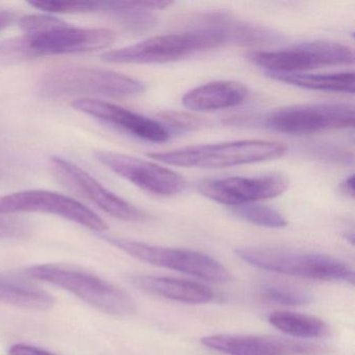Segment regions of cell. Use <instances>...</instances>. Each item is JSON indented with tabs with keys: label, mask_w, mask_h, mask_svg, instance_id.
Listing matches in <instances>:
<instances>
[{
	"label": "cell",
	"mask_w": 355,
	"mask_h": 355,
	"mask_svg": "<svg viewBox=\"0 0 355 355\" xmlns=\"http://www.w3.org/2000/svg\"><path fill=\"white\" fill-rule=\"evenodd\" d=\"M246 86L232 80H218L197 87L182 97V105L194 112H213L232 109L248 98Z\"/></svg>",
	"instance_id": "e0dca14e"
},
{
	"label": "cell",
	"mask_w": 355,
	"mask_h": 355,
	"mask_svg": "<svg viewBox=\"0 0 355 355\" xmlns=\"http://www.w3.org/2000/svg\"><path fill=\"white\" fill-rule=\"evenodd\" d=\"M261 296L271 302L282 305H304L313 301V295L297 286L282 284H266L261 288Z\"/></svg>",
	"instance_id": "603a6c76"
},
{
	"label": "cell",
	"mask_w": 355,
	"mask_h": 355,
	"mask_svg": "<svg viewBox=\"0 0 355 355\" xmlns=\"http://www.w3.org/2000/svg\"><path fill=\"white\" fill-rule=\"evenodd\" d=\"M171 5V1H107L99 3V13L109 16L130 32L144 34L159 24L153 12Z\"/></svg>",
	"instance_id": "ac0fdd59"
},
{
	"label": "cell",
	"mask_w": 355,
	"mask_h": 355,
	"mask_svg": "<svg viewBox=\"0 0 355 355\" xmlns=\"http://www.w3.org/2000/svg\"><path fill=\"white\" fill-rule=\"evenodd\" d=\"M288 146L261 140L232 141L216 144L194 145L147 157L166 165L199 169H223L248 164L273 161L284 157Z\"/></svg>",
	"instance_id": "3957f363"
},
{
	"label": "cell",
	"mask_w": 355,
	"mask_h": 355,
	"mask_svg": "<svg viewBox=\"0 0 355 355\" xmlns=\"http://www.w3.org/2000/svg\"><path fill=\"white\" fill-rule=\"evenodd\" d=\"M16 15L12 11L8 10H0V32L11 26L15 21Z\"/></svg>",
	"instance_id": "83f0119b"
},
{
	"label": "cell",
	"mask_w": 355,
	"mask_h": 355,
	"mask_svg": "<svg viewBox=\"0 0 355 355\" xmlns=\"http://www.w3.org/2000/svg\"><path fill=\"white\" fill-rule=\"evenodd\" d=\"M115 40L113 31L74 28L64 22L43 32L24 34L0 43V64L101 51L113 44Z\"/></svg>",
	"instance_id": "6da1fadb"
},
{
	"label": "cell",
	"mask_w": 355,
	"mask_h": 355,
	"mask_svg": "<svg viewBox=\"0 0 355 355\" xmlns=\"http://www.w3.org/2000/svg\"><path fill=\"white\" fill-rule=\"evenodd\" d=\"M234 215L254 225L268 228H282L288 225V220L282 214L268 205L249 203L232 207Z\"/></svg>",
	"instance_id": "7402d4cb"
},
{
	"label": "cell",
	"mask_w": 355,
	"mask_h": 355,
	"mask_svg": "<svg viewBox=\"0 0 355 355\" xmlns=\"http://www.w3.org/2000/svg\"><path fill=\"white\" fill-rule=\"evenodd\" d=\"M30 224L14 215L0 214V239H21L31 232Z\"/></svg>",
	"instance_id": "484cf974"
},
{
	"label": "cell",
	"mask_w": 355,
	"mask_h": 355,
	"mask_svg": "<svg viewBox=\"0 0 355 355\" xmlns=\"http://www.w3.org/2000/svg\"><path fill=\"white\" fill-rule=\"evenodd\" d=\"M268 78L291 86L322 92L353 94L355 90L354 73L340 72L331 74L279 73L265 72Z\"/></svg>",
	"instance_id": "ffe728a7"
},
{
	"label": "cell",
	"mask_w": 355,
	"mask_h": 355,
	"mask_svg": "<svg viewBox=\"0 0 355 355\" xmlns=\"http://www.w3.org/2000/svg\"><path fill=\"white\" fill-rule=\"evenodd\" d=\"M99 163L150 194L172 197L184 192L187 182L178 172L159 164L113 151H96Z\"/></svg>",
	"instance_id": "7c38bea8"
},
{
	"label": "cell",
	"mask_w": 355,
	"mask_h": 355,
	"mask_svg": "<svg viewBox=\"0 0 355 355\" xmlns=\"http://www.w3.org/2000/svg\"><path fill=\"white\" fill-rule=\"evenodd\" d=\"M63 20L49 14H37V15H26L20 18L19 26L24 31V34L43 32L64 24Z\"/></svg>",
	"instance_id": "d4e9b609"
},
{
	"label": "cell",
	"mask_w": 355,
	"mask_h": 355,
	"mask_svg": "<svg viewBox=\"0 0 355 355\" xmlns=\"http://www.w3.org/2000/svg\"><path fill=\"white\" fill-rule=\"evenodd\" d=\"M26 272L30 277L59 286L107 315L123 317L136 311V302L128 293L85 270L63 263H41Z\"/></svg>",
	"instance_id": "8992f818"
},
{
	"label": "cell",
	"mask_w": 355,
	"mask_h": 355,
	"mask_svg": "<svg viewBox=\"0 0 355 355\" xmlns=\"http://www.w3.org/2000/svg\"><path fill=\"white\" fill-rule=\"evenodd\" d=\"M21 213L57 216L97 232L107 230V224L103 218L86 205L66 195L51 191H21L0 197V214L15 215Z\"/></svg>",
	"instance_id": "8fae6325"
},
{
	"label": "cell",
	"mask_w": 355,
	"mask_h": 355,
	"mask_svg": "<svg viewBox=\"0 0 355 355\" xmlns=\"http://www.w3.org/2000/svg\"><path fill=\"white\" fill-rule=\"evenodd\" d=\"M201 344L228 355H319L325 349L313 343L250 334H211Z\"/></svg>",
	"instance_id": "5bb4252c"
},
{
	"label": "cell",
	"mask_w": 355,
	"mask_h": 355,
	"mask_svg": "<svg viewBox=\"0 0 355 355\" xmlns=\"http://www.w3.org/2000/svg\"><path fill=\"white\" fill-rule=\"evenodd\" d=\"M265 128L291 136H309L352 128L354 109L348 103H324L290 105L268 114Z\"/></svg>",
	"instance_id": "9c48e42d"
},
{
	"label": "cell",
	"mask_w": 355,
	"mask_h": 355,
	"mask_svg": "<svg viewBox=\"0 0 355 355\" xmlns=\"http://www.w3.org/2000/svg\"><path fill=\"white\" fill-rule=\"evenodd\" d=\"M51 170L55 180L78 196L86 199L116 219L145 222L148 216L125 199L107 190L98 180L76 164L60 157H51Z\"/></svg>",
	"instance_id": "30bf717a"
},
{
	"label": "cell",
	"mask_w": 355,
	"mask_h": 355,
	"mask_svg": "<svg viewBox=\"0 0 355 355\" xmlns=\"http://www.w3.org/2000/svg\"><path fill=\"white\" fill-rule=\"evenodd\" d=\"M340 191L343 194L346 195L347 197H354V176H349L347 180L340 184Z\"/></svg>",
	"instance_id": "f1b7e54d"
},
{
	"label": "cell",
	"mask_w": 355,
	"mask_h": 355,
	"mask_svg": "<svg viewBox=\"0 0 355 355\" xmlns=\"http://www.w3.org/2000/svg\"><path fill=\"white\" fill-rule=\"evenodd\" d=\"M236 254L253 267L284 275L354 284V270L349 263L323 253L284 247L248 246L236 248Z\"/></svg>",
	"instance_id": "5b68a950"
},
{
	"label": "cell",
	"mask_w": 355,
	"mask_h": 355,
	"mask_svg": "<svg viewBox=\"0 0 355 355\" xmlns=\"http://www.w3.org/2000/svg\"><path fill=\"white\" fill-rule=\"evenodd\" d=\"M71 107L147 142L164 143L171 138V130L163 122L114 103L94 98H78L72 101Z\"/></svg>",
	"instance_id": "9a60e30c"
},
{
	"label": "cell",
	"mask_w": 355,
	"mask_h": 355,
	"mask_svg": "<svg viewBox=\"0 0 355 355\" xmlns=\"http://www.w3.org/2000/svg\"><path fill=\"white\" fill-rule=\"evenodd\" d=\"M246 58L265 72L279 73H300L307 70L354 63L352 49L332 41L301 43L278 51H253Z\"/></svg>",
	"instance_id": "ba28073f"
},
{
	"label": "cell",
	"mask_w": 355,
	"mask_h": 355,
	"mask_svg": "<svg viewBox=\"0 0 355 355\" xmlns=\"http://www.w3.org/2000/svg\"><path fill=\"white\" fill-rule=\"evenodd\" d=\"M144 91L140 80L101 68H55L46 72L38 83L40 96L53 99L70 96L130 98Z\"/></svg>",
	"instance_id": "277c9868"
},
{
	"label": "cell",
	"mask_w": 355,
	"mask_h": 355,
	"mask_svg": "<svg viewBox=\"0 0 355 355\" xmlns=\"http://www.w3.org/2000/svg\"><path fill=\"white\" fill-rule=\"evenodd\" d=\"M223 46L226 45L222 35L197 18L182 34L151 37L137 44L107 51L101 59L110 64H165Z\"/></svg>",
	"instance_id": "7a4b0ae2"
},
{
	"label": "cell",
	"mask_w": 355,
	"mask_h": 355,
	"mask_svg": "<svg viewBox=\"0 0 355 355\" xmlns=\"http://www.w3.org/2000/svg\"><path fill=\"white\" fill-rule=\"evenodd\" d=\"M105 242L149 265L175 270L215 284L234 280L232 272L217 259L199 251L147 244L120 236H101Z\"/></svg>",
	"instance_id": "52a82bcc"
},
{
	"label": "cell",
	"mask_w": 355,
	"mask_h": 355,
	"mask_svg": "<svg viewBox=\"0 0 355 355\" xmlns=\"http://www.w3.org/2000/svg\"><path fill=\"white\" fill-rule=\"evenodd\" d=\"M9 355H57L39 347L26 344H15L10 347Z\"/></svg>",
	"instance_id": "4316f807"
},
{
	"label": "cell",
	"mask_w": 355,
	"mask_h": 355,
	"mask_svg": "<svg viewBox=\"0 0 355 355\" xmlns=\"http://www.w3.org/2000/svg\"><path fill=\"white\" fill-rule=\"evenodd\" d=\"M268 322L295 338H323L330 331L329 326L320 318L295 311H274L268 315Z\"/></svg>",
	"instance_id": "44dd1931"
},
{
	"label": "cell",
	"mask_w": 355,
	"mask_h": 355,
	"mask_svg": "<svg viewBox=\"0 0 355 355\" xmlns=\"http://www.w3.org/2000/svg\"><path fill=\"white\" fill-rule=\"evenodd\" d=\"M288 187V178L282 174H267L205 180L199 184L198 191L203 196L220 205L236 207L275 198L284 194Z\"/></svg>",
	"instance_id": "4fadbf2b"
},
{
	"label": "cell",
	"mask_w": 355,
	"mask_h": 355,
	"mask_svg": "<svg viewBox=\"0 0 355 355\" xmlns=\"http://www.w3.org/2000/svg\"><path fill=\"white\" fill-rule=\"evenodd\" d=\"M33 8L47 14H87L99 12V3L89 1H31Z\"/></svg>",
	"instance_id": "cb8c5ba5"
},
{
	"label": "cell",
	"mask_w": 355,
	"mask_h": 355,
	"mask_svg": "<svg viewBox=\"0 0 355 355\" xmlns=\"http://www.w3.org/2000/svg\"><path fill=\"white\" fill-rule=\"evenodd\" d=\"M0 302L32 311H49L55 305L53 295L28 280L0 274Z\"/></svg>",
	"instance_id": "d6986e66"
},
{
	"label": "cell",
	"mask_w": 355,
	"mask_h": 355,
	"mask_svg": "<svg viewBox=\"0 0 355 355\" xmlns=\"http://www.w3.org/2000/svg\"><path fill=\"white\" fill-rule=\"evenodd\" d=\"M128 280L143 292L176 302L203 304L215 299V293L209 286L193 280L155 275H132Z\"/></svg>",
	"instance_id": "2e32d148"
}]
</instances>
